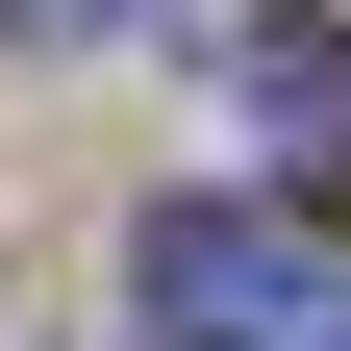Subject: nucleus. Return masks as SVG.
Here are the masks:
<instances>
[{
  "mask_svg": "<svg viewBox=\"0 0 351 351\" xmlns=\"http://www.w3.org/2000/svg\"><path fill=\"white\" fill-rule=\"evenodd\" d=\"M151 326L176 351H351V251H301L276 201H151Z\"/></svg>",
  "mask_w": 351,
  "mask_h": 351,
  "instance_id": "nucleus-1",
  "label": "nucleus"
},
{
  "mask_svg": "<svg viewBox=\"0 0 351 351\" xmlns=\"http://www.w3.org/2000/svg\"><path fill=\"white\" fill-rule=\"evenodd\" d=\"M226 101L301 176H351V0H226Z\"/></svg>",
  "mask_w": 351,
  "mask_h": 351,
  "instance_id": "nucleus-2",
  "label": "nucleus"
},
{
  "mask_svg": "<svg viewBox=\"0 0 351 351\" xmlns=\"http://www.w3.org/2000/svg\"><path fill=\"white\" fill-rule=\"evenodd\" d=\"M25 51H125V25H176V0H0Z\"/></svg>",
  "mask_w": 351,
  "mask_h": 351,
  "instance_id": "nucleus-3",
  "label": "nucleus"
}]
</instances>
